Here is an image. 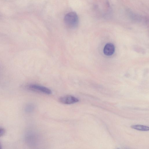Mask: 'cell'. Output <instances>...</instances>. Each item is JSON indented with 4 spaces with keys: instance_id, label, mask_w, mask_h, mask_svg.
<instances>
[{
    "instance_id": "obj_6",
    "label": "cell",
    "mask_w": 149,
    "mask_h": 149,
    "mask_svg": "<svg viewBox=\"0 0 149 149\" xmlns=\"http://www.w3.org/2000/svg\"><path fill=\"white\" fill-rule=\"evenodd\" d=\"M34 109V106L30 104L27 107L26 110L28 111L31 112Z\"/></svg>"
},
{
    "instance_id": "obj_1",
    "label": "cell",
    "mask_w": 149,
    "mask_h": 149,
    "mask_svg": "<svg viewBox=\"0 0 149 149\" xmlns=\"http://www.w3.org/2000/svg\"><path fill=\"white\" fill-rule=\"evenodd\" d=\"M64 22L68 28H74L78 24L79 19L77 15L74 12H70L67 13L64 18Z\"/></svg>"
},
{
    "instance_id": "obj_8",
    "label": "cell",
    "mask_w": 149,
    "mask_h": 149,
    "mask_svg": "<svg viewBox=\"0 0 149 149\" xmlns=\"http://www.w3.org/2000/svg\"><path fill=\"white\" fill-rule=\"evenodd\" d=\"M1 146L0 145V149H1Z\"/></svg>"
},
{
    "instance_id": "obj_4",
    "label": "cell",
    "mask_w": 149,
    "mask_h": 149,
    "mask_svg": "<svg viewBox=\"0 0 149 149\" xmlns=\"http://www.w3.org/2000/svg\"><path fill=\"white\" fill-rule=\"evenodd\" d=\"M115 47L112 43H107L104 47L103 52L105 55L107 56L112 55L115 51Z\"/></svg>"
},
{
    "instance_id": "obj_2",
    "label": "cell",
    "mask_w": 149,
    "mask_h": 149,
    "mask_svg": "<svg viewBox=\"0 0 149 149\" xmlns=\"http://www.w3.org/2000/svg\"><path fill=\"white\" fill-rule=\"evenodd\" d=\"M27 88L31 90L41 92L47 94H50L52 93V91L49 88L37 84H29L27 86Z\"/></svg>"
},
{
    "instance_id": "obj_7",
    "label": "cell",
    "mask_w": 149,
    "mask_h": 149,
    "mask_svg": "<svg viewBox=\"0 0 149 149\" xmlns=\"http://www.w3.org/2000/svg\"><path fill=\"white\" fill-rule=\"evenodd\" d=\"M5 132V130L4 129L0 128V137L4 134Z\"/></svg>"
},
{
    "instance_id": "obj_3",
    "label": "cell",
    "mask_w": 149,
    "mask_h": 149,
    "mask_svg": "<svg viewBox=\"0 0 149 149\" xmlns=\"http://www.w3.org/2000/svg\"><path fill=\"white\" fill-rule=\"evenodd\" d=\"M59 100L60 102L64 104H71L78 102L79 100L74 96L68 95L60 97Z\"/></svg>"
},
{
    "instance_id": "obj_5",
    "label": "cell",
    "mask_w": 149,
    "mask_h": 149,
    "mask_svg": "<svg viewBox=\"0 0 149 149\" xmlns=\"http://www.w3.org/2000/svg\"><path fill=\"white\" fill-rule=\"evenodd\" d=\"M131 127L134 129L140 131H148L149 130L148 127L139 125H133Z\"/></svg>"
}]
</instances>
